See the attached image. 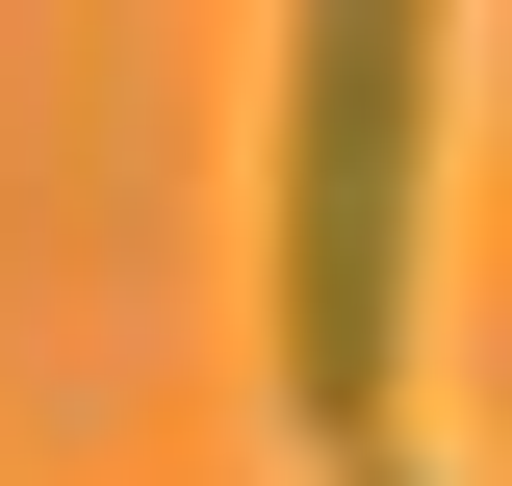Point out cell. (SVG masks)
I'll use <instances>...</instances> for the list:
<instances>
[{"mask_svg": "<svg viewBox=\"0 0 512 486\" xmlns=\"http://www.w3.org/2000/svg\"><path fill=\"white\" fill-rule=\"evenodd\" d=\"M436 52L461 0H282V410L384 435L410 410V231H436Z\"/></svg>", "mask_w": 512, "mask_h": 486, "instance_id": "cell-1", "label": "cell"}, {"mask_svg": "<svg viewBox=\"0 0 512 486\" xmlns=\"http://www.w3.org/2000/svg\"><path fill=\"white\" fill-rule=\"evenodd\" d=\"M333 486H436V461H384V435H333Z\"/></svg>", "mask_w": 512, "mask_h": 486, "instance_id": "cell-2", "label": "cell"}]
</instances>
